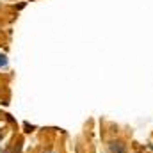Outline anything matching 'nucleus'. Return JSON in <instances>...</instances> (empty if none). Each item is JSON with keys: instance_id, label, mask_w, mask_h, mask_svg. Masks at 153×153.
Returning a JSON list of instances; mask_svg holds the SVG:
<instances>
[{"instance_id": "nucleus-1", "label": "nucleus", "mask_w": 153, "mask_h": 153, "mask_svg": "<svg viewBox=\"0 0 153 153\" xmlns=\"http://www.w3.org/2000/svg\"><path fill=\"white\" fill-rule=\"evenodd\" d=\"M110 151L112 153H126L125 146L121 144V142H112V144H110Z\"/></svg>"}, {"instance_id": "nucleus-2", "label": "nucleus", "mask_w": 153, "mask_h": 153, "mask_svg": "<svg viewBox=\"0 0 153 153\" xmlns=\"http://www.w3.org/2000/svg\"><path fill=\"white\" fill-rule=\"evenodd\" d=\"M7 66V57L4 54H0V68H5Z\"/></svg>"}, {"instance_id": "nucleus-3", "label": "nucleus", "mask_w": 153, "mask_h": 153, "mask_svg": "<svg viewBox=\"0 0 153 153\" xmlns=\"http://www.w3.org/2000/svg\"><path fill=\"white\" fill-rule=\"evenodd\" d=\"M5 119L9 121V123H14V118H13L11 114H5Z\"/></svg>"}, {"instance_id": "nucleus-4", "label": "nucleus", "mask_w": 153, "mask_h": 153, "mask_svg": "<svg viewBox=\"0 0 153 153\" xmlns=\"http://www.w3.org/2000/svg\"><path fill=\"white\" fill-rule=\"evenodd\" d=\"M2 139H4V134H2V132H0V142H2Z\"/></svg>"}, {"instance_id": "nucleus-5", "label": "nucleus", "mask_w": 153, "mask_h": 153, "mask_svg": "<svg viewBox=\"0 0 153 153\" xmlns=\"http://www.w3.org/2000/svg\"><path fill=\"white\" fill-rule=\"evenodd\" d=\"M0 153H2V151H0Z\"/></svg>"}]
</instances>
